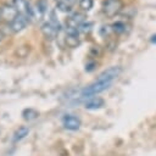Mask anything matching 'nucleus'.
<instances>
[{
	"instance_id": "nucleus-1",
	"label": "nucleus",
	"mask_w": 156,
	"mask_h": 156,
	"mask_svg": "<svg viewBox=\"0 0 156 156\" xmlns=\"http://www.w3.org/2000/svg\"><path fill=\"white\" fill-rule=\"evenodd\" d=\"M40 30H41L43 35L49 40H52L58 35V33L61 30V26H60V22L57 20V17L55 16V11H51L50 20L41 24Z\"/></svg>"
},
{
	"instance_id": "nucleus-2",
	"label": "nucleus",
	"mask_w": 156,
	"mask_h": 156,
	"mask_svg": "<svg viewBox=\"0 0 156 156\" xmlns=\"http://www.w3.org/2000/svg\"><path fill=\"white\" fill-rule=\"evenodd\" d=\"M111 84H112V83L95 80L94 83H91V84H89L88 87H85L84 89H82V91H80V98H83V99H85V98H87V99L93 98V96H95V95H98V94L105 91L106 89H108Z\"/></svg>"
},
{
	"instance_id": "nucleus-3",
	"label": "nucleus",
	"mask_w": 156,
	"mask_h": 156,
	"mask_svg": "<svg viewBox=\"0 0 156 156\" xmlns=\"http://www.w3.org/2000/svg\"><path fill=\"white\" fill-rule=\"evenodd\" d=\"M123 9L122 0H105L102 2V11L107 17H113L118 15Z\"/></svg>"
},
{
	"instance_id": "nucleus-4",
	"label": "nucleus",
	"mask_w": 156,
	"mask_h": 156,
	"mask_svg": "<svg viewBox=\"0 0 156 156\" xmlns=\"http://www.w3.org/2000/svg\"><path fill=\"white\" fill-rule=\"evenodd\" d=\"M122 73V68L119 66H112L105 71H102L99 77L96 78V80L99 82H107V83H112L119 74Z\"/></svg>"
},
{
	"instance_id": "nucleus-5",
	"label": "nucleus",
	"mask_w": 156,
	"mask_h": 156,
	"mask_svg": "<svg viewBox=\"0 0 156 156\" xmlns=\"http://www.w3.org/2000/svg\"><path fill=\"white\" fill-rule=\"evenodd\" d=\"M87 16L80 12H74L69 17L66 18V28H73V29H79V27L85 22Z\"/></svg>"
},
{
	"instance_id": "nucleus-6",
	"label": "nucleus",
	"mask_w": 156,
	"mask_h": 156,
	"mask_svg": "<svg viewBox=\"0 0 156 156\" xmlns=\"http://www.w3.org/2000/svg\"><path fill=\"white\" fill-rule=\"evenodd\" d=\"M13 6L18 11V13L28 17L29 20L33 16V6H30L28 0H13Z\"/></svg>"
},
{
	"instance_id": "nucleus-7",
	"label": "nucleus",
	"mask_w": 156,
	"mask_h": 156,
	"mask_svg": "<svg viewBox=\"0 0 156 156\" xmlns=\"http://www.w3.org/2000/svg\"><path fill=\"white\" fill-rule=\"evenodd\" d=\"M28 22H29V18H28V17H26V16L18 13V15L16 16V18H15L12 22H10V29H11V32H13V33H18V32L23 30V29L27 27Z\"/></svg>"
},
{
	"instance_id": "nucleus-8",
	"label": "nucleus",
	"mask_w": 156,
	"mask_h": 156,
	"mask_svg": "<svg viewBox=\"0 0 156 156\" xmlns=\"http://www.w3.org/2000/svg\"><path fill=\"white\" fill-rule=\"evenodd\" d=\"M48 9V1L46 0H38V2L33 6V16L35 21H41Z\"/></svg>"
},
{
	"instance_id": "nucleus-9",
	"label": "nucleus",
	"mask_w": 156,
	"mask_h": 156,
	"mask_svg": "<svg viewBox=\"0 0 156 156\" xmlns=\"http://www.w3.org/2000/svg\"><path fill=\"white\" fill-rule=\"evenodd\" d=\"M63 127L68 130H78L80 127V119L74 115H66L62 118Z\"/></svg>"
},
{
	"instance_id": "nucleus-10",
	"label": "nucleus",
	"mask_w": 156,
	"mask_h": 156,
	"mask_svg": "<svg viewBox=\"0 0 156 156\" xmlns=\"http://www.w3.org/2000/svg\"><path fill=\"white\" fill-rule=\"evenodd\" d=\"M18 15V11L16 10L15 6H10V5H5L1 7V18H4L5 21L12 22L16 16Z\"/></svg>"
},
{
	"instance_id": "nucleus-11",
	"label": "nucleus",
	"mask_w": 156,
	"mask_h": 156,
	"mask_svg": "<svg viewBox=\"0 0 156 156\" xmlns=\"http://www.w3.org/2000/svg\"><path fill=\"white\" fill-rule=\"evenodd\" d=\"M104 105H105L104 99H102V98H99V96L89 98V99L84 102V107H85L87 110H99V108H101Z\"/></svg>"
},
{
	"instance_id": "nucleus-12",
	"label": "nucleus",
	"mask_w": 156,
	"mask_h": 156,
	"mask_svg": "<svg viewBox=\"0 0 156 156\" xmlns=\"http://www.w3.org/2000/svg\"><path fill=\"white\" fill-rule=\"evenodd\" d=\"M65 41H66L67 46H68V48H72V49H73V48H77V46L80 44L78 33H66Z\"/></svg>"
},
{
	"instance_id": "nucleus-13",
	"label": "nucleus",
	"mask_w": 156,
	"mask_h": 156,
	"mask_svg": "<svg viewBox=\"0 0 156 156\" xmlns=\"http://www.w3.org/2000/svg\"><path fill=\"white\" fill-rule=\"evenodd\" d=\"M28 134H29V128H28V127H26V126L20 127V128L13 133V141L17 143V141L24 139Z\"/></svg>"
},
{
	"instance_id": "nucleus-14",
	"label": "nucleus",
	"mask_w": 156,
	"mask_h": 156,
	"mask_svg": "<svg viewBox=\"0 0 156 156\" xmlns=\"http://www.w3.org/2000/svg\"><path fill=\"white\" fill-rule=\"evenodd\" d=\"M39 116L38 111H35L34 108H24L22 111V117L24 121H33Z\"/></svg>"
},
{
	"instance_id": "nucleus-15",
	"label": "nucleus",
	"mask_w": 156,
	"mask_h": 156,
	"mask_svg": "<svg viewBox=\"0 0 156 156\" xmlns=\"http://www.w3.org/2000/svg\"><path fill=\"white\" fill-rule=\"evenodd\" d=\"M72 7H73V5L69 4L67 0H58L56 2V9L60 10L61 12H71Z\"/></svg>"
},
{
	"instance_id": "nucleus-16",
	"label": "nucleus",
	"mask_w": 156,
	"mask_h": 156,
	"mask_svg": "<svg viewBox=\"0 0 156 156\" xmlns=\"http://www.w3.org/2000/svg\"><path fill=\"white\" fill-rule=\"evenodd\" d=\"M112 30L115 32V33H118V34H121V33H124L126 32V28H127V24L124 23V22H122V21H117V22H115V23H112Z\"/></svg>"
},
{
	"instance_id": "nucleus-17",
	"label": "nucleus",
	"mask_w": 156,
	"mask_h": 156,
	"mask_svg": "<svg viewBox=\"0 0 156 156\" xmlns=\"http://www.w3.org/2000/svg\"><path fill=\"white\" fill-rule=\"evenodd\" d=\"M94 6V1L93 0H79V7L84 11H89L91 10Z\"/></svg>"
},
{
	"instance_id": "nucleus-18",
	"label": "nucleus",
	"mask_w": 156,
	"mask_h": 156,
	"mask_svg": "<svg viewBox=\"0 0 156 156\" xmlns=\"http://www.w3.org/2000/svg\"><path fill=\"white\" fill-rule=\"evenodd\" d=\"M93 26H94V23L93 22H84L80 27H79V30L80 32H83V33H89L90 30H91V28H93Z\"/></svg>"
},
{
	"instance_id": "nucleus-19",
	"label": "nucleus",
	"mask_w": 156,
	"mask_h": 156,
	"mask_svg": "<svg viewBox=\"0 0 156 156\" xmlns=\"http://www.w3.org/2000/svg\"><path fill=\"white\" fill-rule=\"evenodd\" d=\"M111 32H113L111 26H102V27L100 28V30H99L100 35H102V37H106V35H108Z\"/></svg>"
},
{
	"instance_id": "nucleus-20",
	"label": "nucleus",
	"mask_w": 156,
	"mask_h": 156,
	"mask_svg": "<svg viewBox=\"0 0 156 156\" xmlns=\"http://www.w3.org/2000/svg\"><path fill=\"white\" fill-rule=\"evenodd\" d=\"M95 66H96L95 62H89V63H87V66H85V71H87V72H91V71L95 68Z\"/></svg>"
},
{
	"instance_id": "nucleus-21",
	"label": "nucleus",
	"mask_w": 156,
	"mask_h": 156,
	"mask_svg": "<svg viewBox=\"0 0 156 156\" xmlns=\"http://www.w3.org/2000/svg\"><path fill=\"white\" fill-rule=\"evenodd\" d=\"M150 41H151L152 44H156V34L151 35V38H150Z\"/></svg>"
},
{
	"instance_id": "nucleus-22",
	"label": "nucleus",
	"mask_w": 156,
	"mask_h": 156,
	"mask_svg": "<svg viewBox=\"0 0 156 156\" xmlns=\"http://www.w3.org/2000/svg\"><path fill=\"white\" fill-rule=\"evenodd\" d=\"M4 39V32H2V29L0 28V41Z\"/></svg>"
},
{
	"instance_id": "nucleus-23",
	"label": "nucleus",
	"mask_w": 156,
	"mask_h": 156,
	"mask_svg": "<svg viewBox=\"0 0 156 156\" xmlns=\"http://www.w3.org/2000/svg\"><path fill=\"white\" fill-rule=\"evenodd\" d=\"M0 18H1V7H0Z\"/></svg>"
},
{
	"instance_id": "nucleus-24",
	"label": "nucleus",
	"mask_w": 156,
	"mask_h": 156,
	"mask_svg": "<svg viewBox=\"0 0 156 156\" xmlns=\"http://www.w3.org/2000/svg\"><path fill=\"white\" fill-rule=\"evenodd\" d=\"M56 1H58V0H56Z\"/></svg>"
}]
</instances>
